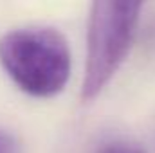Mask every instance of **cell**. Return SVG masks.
Masks as SVG:
<instances>
[{"label":"cell","mask_w":155,"mask_h":153,"mask_svg":"<svg viewBox=\"0 0 155 153\" xmlns=\"http://www.w3.org/2000/svg\"><path fill=\"white\" fill-rule=\"evenodd\" d=\"M141 4L94 2L88 20L87 67L81 99H94L121 67L139 22Z\"/></svg>","instance_id":"obj_2"},{"label":"cell","mask_w":155,"mask_h":153,"mask_svg":"<svg viewBox=\"0 0 155 153\" xmlns=\"http://www.w3.org/2000/svg\"><path fill=\"white\" fill-rule=\"evenodd\" d=\"M99 153H146L143 148L130 144V142H110L101 148Z\"/></svg>","instance_id":"obj_3"},{"label":"cell","mask_w":155,"mask_h":153,"mask_svg":"<svg viewBox=\"0 0 155 153\" xmlns=\"http://www.w3.org/2000/svg\"><path fill=\"white\" fill-rule=\"evenodd\" d=\"M0 153H20L18 142L15 141V137L2 130H0Z\"/></svg>","instance_id":"obj_4"},{"label":"cell","mask_w":155,"mask_h":153,"mask_svg":"<svg viewBox=\"0 0 155 153\" xmlns=\"http://www.w3.org/2000/svg\"><path fill=\"white\" fill-rule=\"evenodd\" d=\"M0 65L11 81L33 97L60 94L71 76V49L52 27H22L0 38Z\"/></svg>","instance_id":"obj_1"}]
</instances>
